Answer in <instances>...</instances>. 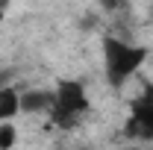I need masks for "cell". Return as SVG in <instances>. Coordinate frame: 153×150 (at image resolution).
<instances>
[{
    "mask_svg": "<svg viewBox=\"0 0 153 150\" xmlns=\"http://www.w3.org/2000/svg\"><path fill=\"white\" fill-rule=\"evenodd\" d=\"M53 106V88H33L21 94V112H50Z\"/></svg>",
    "mask_w": 153,
    "mask_h": 150,
    "instance_id": "cell-4",
    "label": "cell"
},
{
    "mask_svg": "<svg viewBox=\"0 0 153 150\" xmlns=\"http://www.w3.org/2000/svg\"><path fill=\"white\" fill-rule=\"evenodd\" d=\"M91 103H88V94L85 85L79 79H56V88H53V106H50V121L59 130H74L76 124L88 115Z\"/></svg>",
    "mask_w": 153,
    "mask_h": 150,
    "instance_id": "cell-2",
    "label": "cell"
},
{
    "mask_svg": "<svg viewBox=\"0 0 153 150\" xmlns=\"http://www.w3.org/2000/svg\"><path fill=\"white\" fill-rule=\"evenodd\" d=\"M18 144V130L12 121H0V150H12Z\"/></svg>",
    "mask_w": 153,
    "mask_h": 150,
    "instance_id": "cell-6",
    "label": "cell"
},
{
    "mask_svg": "<svg viewBox=\"0 0 153 150\" xmlns=\"http://www.w3.org/2000/svg\"><path fill=\"white\" fill-rule=\"evenodd\" d=\"M97 3H100L106 12H118V9L124 6V0H97Z\"/></svg>",
    "mask_w": 153,
    "mask_h": 150,
    "instance_id": "cell-7",
    "label": "cell"
},
{
    "mask_svg": "<svg viewBox=\"0 0 153 150\" xmlns=\"http://www.w3.org/2000/svg\"><path fill=\"white\" fill-rule=\"evenodd\" d=\"M9 3H12V0H0V21L6 18V12H9Z\"/></svg>",
    "mask_w": 153,
    "mask_h": 150,
    "instance_id": "cell-8",
    "label": "cell"
},
{
    "mask_svg": "<svg viewBox=\"0 0 153 150\" xmlns=\"http://www.w3.org/2000/svg\"><path fill=\"white\" fill-rule=\"evenodd\" d=\"M21 115V94L12 85H0V121H12Z\"/></svg>",
    "mask_w": 153,
    "mask_h": 150,
    "instance_id": "cell-5",
    "label": "cell"
},
{
    "mask_svg": "<svg viewBox=\"0 0 153 150\" xmlns=\"http://www.w3.org/2000/svg\"><path fill=\"white\" fill-rule=\"evenodd\" d=\"M82 150H88V147H82Z\"/></svg>",
    "mask_w": 153,
    "mask_h": 150,
    "instance_id": "cell-10",
    "label": "cell"
},
{
    "mask_svg": "<svg viewBox=\"0 0 153 150\" xmlns=\"http://www.w3.org/2000/svg\"><path fill=\"white\" fill-rule=\"evenodd\" d=\"M121 150H147V147H121Z\"/></svg>",
    "mask_w": 153,
    "mask_h": 150,
    "instance_id": "cell-9",
    "label": "cell"
},
{
    "mask_svg": "<svg viewBox=\"0 0 153 150\" xmlns=\"http://www.w3.org/2000/svg\"><path fill=\"white\" fill-rule=\"evenodd\" d=\"M103 47V71H106V82L112 88H124L135 74L138 68L147 62L150 50L144 44H130L124 38H115V36H106L100 41Z\"/></svg>",
    "mask_w": 153,
    "mask_h": 150,
    "instance_id": "cell-1",
    "label": "cell"
},
{
    "mask_svg": "<svg viewBox=\"0 0 153 150\" xmlns=\"http://www.w3.org/2000/svg\"><path fill=\"white\" fill-rule=\"evenodd\" d=\"M127 135L135 141L153 144V82H144L141 91L130 103V121H127Z\"/></svg>",
    "mask_w": 153,
    "mask_h": 150,
    "instance_id": "cell-3",
    "label": "cell"
}]
</instances>
